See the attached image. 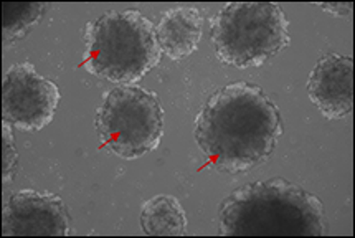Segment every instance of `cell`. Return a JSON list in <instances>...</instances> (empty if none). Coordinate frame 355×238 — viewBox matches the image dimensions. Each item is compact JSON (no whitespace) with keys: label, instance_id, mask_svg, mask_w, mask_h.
<instances>
[{"label":"cell","instance_id":"obj_1","mask_svg":"<svg viewBox=\"0 0 355 238\" xmlns=\"http://www.w3.org/2000/svg\"><path fill=\"white\" fill-rule=\"evenodd\" d=\"M283 123L278 106L258 85L236 81L215 92L196 118V141L222 174H245L275 153Z\"/></svg>","mask_w":355,"mask_h":238},{"label":"cell","instance_id":"obj_2","mask_svg":"<svg viewBox=\"0 0 355 238\" xmlns=\"http://www.w3.org/2000/svg\"><path fill=\"white\" fill-rule=\"evenodd\" d=\"M225 237H322L327 233L320 198L289 180H254L233 190L218 207Z\"/></svg>","mask_w":355,"mask_h":238},{"label":"cell","instance_id":"obj_3","mask_svg":"<svg viewBox=\"0 0 355 238\" xmlns=\"http://www.w3.org/2000/svg\"><path fill=\"white\" fill-rule=\"evenodd\" d=\"M155 27L139 10H111L85 30L83 63L91 75L134 85L160 63Z\"/></svg>","mask_w":355,"mask_h":238},{"label":"cell","instance_id":"obj_4","mask_svg":"<svg viewBox=\"0 0 355 238\" xmlns=\"http://www.w3.org/2000/svg\"><path fill=\"white\" fill-rule=\"evenodd\" d=\"M210 38L220 62L238 70L261 67L291 43L286 14L272 2L225 3Z\"/></svg>","mask_w":355,"mask_h":238},{"label":"cell","instance_id":"obj_5","mask_svg":"<svg viewBox=\"0 0 355 238\" xmlns=\"http://www.w3.org/2000/svg\"><path fill=\"white\" fill-rule=\"evenodd\" d=\"M94 128L101 149L124 161H134L160 146L164 110L154 92L119 85L103 96Z\"/></svg>","mask_w":355,"mask_h":238},{"label":"cell","instance_id":"obj_6","mask_svg":"<svg viewBox=\"0 0 355 238\" xmlns=\"http://www.w3.org/2000/svg\"><path fill=\"white\" fill-rule=\"evenodd\" d=\"M62 93L32 63H14L3 73L2 119L25 133H38L53 121Z\"/></svg>","mask_w":355,"mask_h":238},{"label":"cell","instance_id":"obj_7","mask_svg":"<svg viewBox=\"0 0 355 238\" xmlns=\"http://www.w3.org/2000/svg\"><path fill=\"white\" fill-rule=\"evenodd\" d=\"M75 233L63 198L53 192L21 189L2 207L3 237H68Z\"/></svg>","mask_w":355,"mask_h":238},{"label":"cell","instance_id":"obj_8","mask_svg":"<svg viewBox=\"0 0 355 238\" xmlns=\"http://www.w3.org/2000/svg\"><path fill=\"white\" fill-rule=\"evenodd\" d=\"M307 94L320 114L339 121L354 110V58L329 53L319 58L307 80Z\"/></svg>","mask_w":355,"mask_h":238},{"label":"cell","instance_id":"obj_9","mask_svg":"<svg viewBox=\"0 0 355 238\" xmlns=\"http://www.w3.org/2000/svg\"><path fill=\"white\" fill-rule=\"evenodd\" d=\"M160 51L179 62L196 53L203 35V17L196 7H175L160 17L155 27Z\"/></svg>","mask_w":355,"mask_h":238},{"label":"cell","instance_id":"obj_10","mask_svg":"<svg viewBox=\"0 0 355 238\" xmlns=\"http://www.w3.org/2000/svg\"><path fill=\"white\" fill-rule=\"evenodd\" d=\"M141 227L147 237H184L187 215L179 198L160 194L142 205Z\"/></svg>","mask_w":355,"mask_h":238},{"label":"cell","instance_id":"obj_11","mask_svg":"<svg viewBox=\"0 0 355 238\" xmlns=\"http://www.w3.org/2000/svg\"><path fill=\"white\" fill-rule=\"evenodd\" d=\"M46 3L42 2H3L2 6V40L3 46H10L12 43L21 40L32 32L33 27L42 20Z\"/></svg>","mask_w":355,"mask_h":238},{"label":"cell","instance_id":"obj_12","mask_svg":"<svg viewBox=\"0 0 355 238\" xmlns=\"http://www.w3.org/2000/svg\"><path fill=\"white\" fill-rule=\"evenodd\" d=\"M2 182L10 184L19 174V153L14 139V131L8 123H2Z\"/></svg>","mask_w":355,"mask_h":238},{"label":"cell","instance_id":"obj_13","mask_svg":"<svg viewBox=\"0 0 355 238\" xmlns=\"http://www.w3.org/2000/svg\"><path fill=\"white\" fill-rule=\"evenodd\" d=\"M324 12L331 14L332 17H340V19H352L354 6L352 2H327V3H315Z\"/></svg>","mask_w":355,"mask_h":238}]
</instances>
